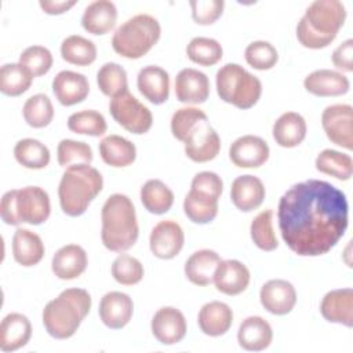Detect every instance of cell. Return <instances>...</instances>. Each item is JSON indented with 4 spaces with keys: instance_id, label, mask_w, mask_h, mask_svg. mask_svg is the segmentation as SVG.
I'll return each instance as SVG.
<instances>
[{
    "instance_id": "11",
    "label": "cell",
    "mask_w": 353,
    "mask_h": 353,
    "mask_svg": "<svg viewBox=\"0 0 353 353\" xmlns=\"http://www.w3.org/2000/svg\"><path fill=\"white\" fill-rule=\"evenodd\" d=\"M185 153L194 163L214 160L221 150V139L208 120L200 121L185 139Z\"/></svg>"
},
{
    "instance_id": "43",
    "label": "cell",
    "mask_w": 353,
    "mask_h": 353,
    "mask_svg": "<svg viewBox=\"0 0 353 353\" xmlns=\"http://www.w3.org/2000/svg\"><path fill=\"white\" fill-rule=\"evenodd\" d=\"M68 128L74 134L101 137L106 132L108 124L105 117L97 110H80L69 116Z\"/></svg>"
},
{
    "instance_id": "19",
    "label": "cell",
    "mask_w": 353,
    "mask_h": 353,
    "mask_svg": "<svg viewBox=\"0 0 353 353\" xmlns=\"http://www.w3.org/2000/svg\"><path fill=\"white\" fill-rule=\"evenodd\" d=\"M52 91L61 105L72 106L87 98L90 84L87 77L81 73L61 70L52 80Z\"/></svg>"
},
{
    "instance_id": "45",
    "label": "cell",
    "mask_w": 353,
    "mask_h": 353,
    "mask_svg": "<svg viewBox=\"0 0 353 353\" xmlns=\"http://www.w3.org/2000/svg\"><path fill=\"white\" fill-rule=\"evenodd\" d=\"M112 276L119 284L134 285L143 279V266L137 258L120 254L112 263Z\"/></svg>"
},
{
    "instance_id": "14",
    "label": "cell",
    "mask_w": 353,
    "mask_h": 353,
    "mask_svg": "<svg viewBox=\"0 0 353 353\" xmlns=\"http://www.w3.org/2000/svg\"><path fill=\"white\" fill-rule=\"evenodd\" d=\"M269 146L261 137L243 135L229 148V157L236 167L258 168L269 159Z\"/></svg>"
},
{
    "instance_id": "50",
    "label": "cell",
    "mask_w": 353,
    "mask_h": 353,
    "mask_svg": "<svg viewBox=\"0 0 353 353\" xmlns=\"http://www.w3.org/2000/svg\"><path fill=\"white\" fill-rule=\"evenodd\" d=\"M189 4L193 21L199 25L214 23L222 15L225 7L222 0H192Z\"/></svg>"
},
{
    "instance_id": "23",
    "label": "cell",
    "mask_w": 353,
    "mask_h": 353,
    "mask_svg": "<svg viewBox=\"0 0 353 353\" xmlns=\"http://www.w3.org/2000/svg\"><path fill=\"white\" fill-rule=\"evenodd\" d=\"M137 85L139 92L153 105H161L170 95V76L156 65L145 66L139 70Z\"/></svg>"
},
{
    "instance_id": "52",
    "label": "cell",
    "mask_w": 353,
    "mask_h": 353,
    "mask_svg": "<svg viewBox=\"0 0 353 353\" xmlns=\"http://www.w3.org/2000/svg\"><path fill=\"white\" fill-rule=\"evenodd\" d=\"M76 4L74 0L72 1H54V0H40L39 6L46 14L50 15H59L70 10Z\"/></svg>"
},
{
    "instance_id": "28",
    "label": "cell",
    "mask_w": 353,
    "mask_h": 353,
    "mask_svg": "<svg viewBox=\"0 0 353 353\" xmlns=\"http://www.w3.org/2000/svg\"><path fill=\"white\" fill-rule=\"evenodd\" d=\"M200 330L208 336H221L229 331L233 323V312L229 305L219 301H212L199 312L197 316Z\"/></svg>"
},
{
    "instance_id": "12",
    "label": "cell",
    "mask_w": 353,
    "mask_h": 353,
    "mask_svg": "<svg viewBox=\"0 0 353 353\" xmlns=\"http://www.w3.org/2000/svg\"><path fill=\"white\" fill-rule=\"evenodd\" d=\"M185 243V234L181 225L172 219L160 221L150 232L149 247L154 256L160 259L175 258Z\"/></svg>"
},
{
    "instance_id": "51",
    "label": "cell",
    "mask_w": 353,
    "mask_h": 353,
    "mask_svg": "<svg viewBox=\"0 0 353 353\" xmlns=\"http://www.w3.org/2000/svg\"><path fill=\"white\" fill-rule=\"evenodd\" d=\"M353 40L347 39L341 43L332 52V63L343 72H353Z\"/></svg>"
},
{
    "instance_id": "31",
    "label": "cell",
    "mask_w": 353,
    "mask_h": 353,
    "mask_svg": "<svg viewBox=\"0 0 353 353\" xmlns=\"http://www.w3.org/2000/svg\"><path fill=\"white\" fill-rule=\"evenodd\" d=\"M272 134L281 148H295L306 137V121L296 112H285L274 121Z\"/></svg>"
},
{
    "instance_id": "6",
    "label": "cell",
    "mask_w": 353,
    "mask_h": 353,
    "mask_svg": "<svg viewBox=\"0 0 353 353\" xmlns=\"http://www.w3.org/2000/svg\"><path fill=\"white\" fill-rule=\"evenodd\" d=\"M50 212L51 204L48 193L40 186L12 189L6 192L1 197L0 215L7 225H40L48 219Z\"/></svg>"
},
{
    "instance_id": "5",
    "label": "cell",
    "mask_w": 353,
    "mask_h": 353,
    "mask_svg": "<svg viewBox=\"0 0 353 353\" xmlns=\"http://www.w3.org/2000/svg\"><path fill=\"white\" fill-rule=\"evenodd\" d=\"M103 179L101 172L90 164H74L62 174L58 197L62 211L69 216H80L91 201L101 193Z\"/></svg>"
},
{
    "instance_id": "47",
    "label": "cell",
    "mask_w": 353,
    "mask_h": 353,
    "mask_svg": "<svg viewBox=\"0 0 353 353\" xmlns=\"http://www.w3.org/2000/svg\"><path fill=\"white\" fill-rule=\"evenodd\" d=\"M19 63L33 76L46 74L52 66V54L43 46H30L19 55Z\"/></svg>"
},
{
    "instance_id": "7",
    "label": "cell",
    "mask_w": 353,
    "mask_h": 353,
    "mask_svg": "<svg viewBox=\"0 0 353 353\" xmlns=\"http://www.w3.org/2000/svg\"><path fill=\"white\" fill-rule=\"evenodd\" d=\"M160 34L161 28L154 17L138 14L116 29L112 37V47L127 59H138L153 48Z\"/></svg>"
},
{
    "instance_id": "15",
    "label": "cell",
    "mask_w": 353,
    "mask_h": 353,
    "mask_svg": "<svg viewBox=\"0 0 353 353\" xmlns=\"http://www.w3.org/2000/svg\"><path fill=\"white\" fill-rule=\"evenodd\" d=\"M262 306L272 314H288L296 303V291L294 285L283 279L266 281L259 292Z\"/></svg>"
},
{
    "instance_id": "26",
    "label": "cell",
    "mask_w": 353,
    "mask_h": 353,
    "mask_svg": "<svg viewBox=\"0 0 353 353\" xmlns=\"http://www.w3.org/2000/svg\"><path fill=\"white\" fill-rule=\"evenodd\" d=\"M32 336V324L21 313L7 314L0 325V349L3 352H15L23 347Z\"/></svg>"
},
{
    "instance_id": "17",
    "label": "cell",
    "mask_w": 353,
    "mask_h": 353,
    "mask_svg": "<svg viewBox=\"0 0 353 353\" xmlns=\"http://www.w3.org/2000/svg\"><path fill=\"white\" fill-rule=\"evenodd\" d=\"M175 95L179 102L199 105L210 95V80L205 73L185 68L175 77Z\"/></svg>"
},
{
    "instance_id": "16",
    "label": "cell",
    "mask_w": 353,
    "mask_h": 353,
    "mask_svg": "<svg viewBox=\"0 0 353 353\" xmlns=\"http://www.w3.org/2000/svg\"><path fill=\"white\" fill-rule=\"evenodd\" d=\"M98 313L106 327L120 330L130 323L134 313V302L124 292L110 291L101 298Z\"/></svg>"
},
{
    "instance_id": "24",
    "label": "cell",
    "mask_w": 353,
    "mask_h": 353,
    "mask_svg": "<svg viewBox=\"0 0 353 353\" xmlns=\"http://www.w3.org/2000/svg\"><path fill=\"white\" fill-rule=\"evenodd\" d=\"M305 90L316 97H339L349 91V79L341 72L319 69L307 74L303 80Z\"/></svg>"
},
{
    "instance_id": "32",
    "label": "cell",
    "mask_w": 353,
    "mask_h": 353,
    "mask_svg": "<svg viewBox=\"0 0 353 353\" xmlns=\"http://www.w3.org/2000/svg\"><path fill=\"white\" fill-rule=\"evenodd\" d=\"M99 154L103 163L110 167H127L132 164L137 159L135 145L120 137V135H108L99 142Z\"/></svg>"
},
{
    "instance_id": "35",
    "label": "cell",
    "mask_w": 353,
    "mask_h": 353,
    "mask_svg": "<svg viewBox=\"0 0 353 353\" xmlns=\"http://www.w3.org/2000/svg\"><path fill=\"white\" fill-rule=\"evenodd\" d=\"M14 157L25 168L41 170L50 163V150L40 141L25 138L17 142L14 148Z\"/></svg>"
},
{
    "instance_id": "30",
    "label": "cell",
    "mask_w": 353,
    "mask_h": 353,
    "mask_svg": "<svg viewBox=\"0 0 353 353\" xmlns=\"http://www.w3.org/2000/svg\"><path fill=\"white\" fill-rule=\"evenodd\" d=\"M44 244L39 234L29 229H17L12 237V255L22 266H34L44 256Z\"/></svg>"
},
{
    "instance_id": "20",
    "label": "cell",
    "mask_w": 353,
    "mask_h": 353,
    "mask_svg": "<svg viewBox=\"0 0 353 353\" xmlns=\"http://www.w3.org/2000/svg\"><path fill=\"white\" fill-rule=\"evenodd\" d=\"M321 316L330 323L353 325V290L338 288L327 292L320 303Z\"/></svg>"
},
{
    "instance_id": "1",
    "label": "cell",
    "mask_w": 353,
    "mask_h": 353,
    "mask_svg": "<svg viewBox=\"0 0 353 353\" xmlns=\"http://www.w3.org/2000/svg\"><path fill=\"white\" fill-rule=\"evenodd\" d=\"M283 240L299 256L327 254L347 229L345 193L327 181L307 179L291 186L279 201Z\"/></svg>"
},
{
    "instance_id": "10",
    "label": "cell",
    "mask_w": 353,
    "mask_h": 353,
    "mask_svg": "<svg viewBox=\"0 0 353 353\" xmlns=\"http://www.w3.org/2000/svg\"><path fill=\"white\" fill-rule=\"evenodd\" d=\"M321 125L332 143L347 150L353 149V109L350 105L327 106L321 114Z\"/></svg>"
},
{
    "instance_id": "42",
    "label": "cell",
    "mask_w": 353,
    "mask_h": 353,
    "mask_svg": "<svg viewBox=\"0 0 353 353\" xmlns=\"http://www.w3.org/2000/svg\"><path fill=\"white\" fill-rule=\"evenodd\" d=\"M251 239L254 244L262 251H273L279 247L277 237L273 230V211H261L251 222Z\"/></svg>"
},
{
    "instance_id": "34",
    "label": "cell",
    "mask_w": 353,
    "mask_h": 353,
    "mask_svg": "<svg viewBox=\"0 0 353 353\" xmlns=\"http://www.w3.org/2000/svg\"><path fill=\"white\" fill-rule=\"evenodd\" d=\"M62 59L77 66H88L97 59L95 44L79 34L68 36L61 44Z\"/></svg>"
},
{
    "instance_id": "39",
    "label": "cell",
    "mask_w": 353,
    "mask_h": 353,
    "mask_svg": "<svg viewBox=\"0 0 353 353\" xmlns=\"http://www.w3.org/2000/svg\"><path fill=\"white\" fill-rule=\"evenodd\" d=\"M183 211L186 216L194 223H210L218 214V200L189 190L183 200Z\"/></svg>"
},
{
    "instance_id": "41",
    "label": "cell",
    "mask_w": 353,
    "mask_h": 353,
    "mask_svg": "<svg viewBox=\"0 0 353 353\" xmlns=\"http://www.w3.org/2000/svg\"><path fill=\"white\" fill-rule=\"evenodd\" d=\"M23 119L33 128L47 127L54 117V108L46 94H36L23 103Z\"/></svg>"
},
{
    "instance_id": "40",
    "label": "cell",
    "mask_w": 353,
    "mask_h": 353,
    "mask_svg": "<svg viewBox=\"0 0 353 353\" xmlns=\"http://www.w3.org/2000/svg\"><path fill=\"white\" fill-rule=\"evenodd\" d=\"M222 46L210 37H194L186 47L188 58L201 66H212L222 59Z\"/></svg>"
},
{
    "instance_id": "48",
    "label": "cell",
    "mask_w": 353,
    "mask_h": 353,
    "mask_svg": "<svg viewBox=\"0 0 353 353\" xmlns=\"http://www.w3.org/2000/svg\"><path fill=\"white\" fill-rule=\"evenodd\" d=\"M203 120H208L203 110L197 108H181L171 117V132L174 138L185 142L190 131Z\"/></svg>"
},
{
    "instance_id": "37",
    "label": "cell",
    "mask_w": 353,
    "mask_h": 353,
    "mask_svg": "<svg viewBox=\"0 0 353 353\" xmlns=\"http://www.w3.org/2000/svg\"><path fill=\"white\" fill-rule=\"evenodd\" d=\"M33 79L21 63H4L0 69V91L8 97H18L29 90Z\"/></svg>"
},
{
    "instance_id": "2",
    "label": "cell",
    "mask_w": 353,
    "mask_h": 353,
    "mask_svg": "<svg viewBox=\"0 0 353 353\" xmlns=\"http://www.w3.org/2000/svg\"><path fill=\"white\" fill-rule=\"evenodd\" d=\"M346 19V8L339 0H316L296 25L299 43L312 50L330 46Z\"/></svg>"
},
{
    "instance_id": "4",
    "label": "cell",
    "mask_w": 353,
    "mask_h": 353,
    "mask_svg": "<svg viewBox=\"0 0 353 353\" xmlns=\"http://www.w3.org/2000/svg\"><path fill=\"white\" fill-rule=\"evenodd\" d=\"M91 303V295L85 290H63L43 309V324L48 335L55 339L73 336L90 313Z\"/></svg>"
},
{
    "instance_id": "25",
    "label": "cell",
    "mask_w": 353,
    "mask_h": 353,
    "mask_svg": "<svg viewBox=\"0 0 353 353\" xmlns=\"http://www.w3.org/2000/svg\"><path fill=\"white\" fill-rule=\"evenodd\" d=\"M273 339L270 324L261 316H250L244 319L239 327V345L250 352H261L269 347Z\"/></svg>"
},
{
    "instance_id": "38",
    "label": "cell",
    "mask_w": 353,
    "mask_h": 353,
    "mask_svg": "<svg viewBox=\"0 0 353 353\" xmlns=\"http://www.w3.org/2000/svg\"><path fill=\"white\" fill-rule=\"evenodd\" d=\"M97 83L103 95L114 98L128 91L127 72L116 62L103 63L97 73Z\"/></svg>"
},
{
    "instance_id": "49",
    "label": "cell",
    "mask_w": 353,
    "mask_h": 353,
    "mask_svg": "<svg viewBox=\"0 0 353 353\" xmlns=\"http://www.w3.org/2000/svg\"><path fill=\"white\" fill-rule=\"evenodd\" d=\"M222 189H223V182L221 176L211 171L197 172L193 176L192 185H190L192 192L214 200H219L222 194Z\"/></svg>"
},
{
    "instance_id": "46",
    "label": "cell",
    "mask_w": 353,
    "mask_h": 353,
    "mask_svg": "<svg viewBox=\"0 0 353 353\" xmlns=\"http://www.w3.org/2000/svg\"><path fill=\"white\" fill-rule=\"evenodd\" d=\"M244 57L247 63L256 70H269L279 61L277 50L269 41L263 40L248 44L244 51Z\"/></svg>"
},
{
    "instance_id": "27",
    "label": "cell",
    "mask_w": 353,
    "mask_h": 353,
    "mask_svg": "<svg viewBox=\"0 0 353 353\" xmlns=\"http://www.w3.org/2000/svg\"><path fill=\"white\" fill-rule=\"evenodd\" d=\"M117 21V8L113 1L97 0L90 3L81 17V26L91 34L110 32Z\"/></svg>"
},
{
    "instance_id": "44",
    "label": "cell",
    "mask_w": 353,
    "mask_h": 353,
    "mask_svg": "<svg viewBox=\"0 0 353 353\" xmlns=\"http://www.w3.org/2000/svg\"><path fill=\"white\" fill-rule=\"evenodd\" d=\"M57 159L61 167H70L74 164H91L92 149L83 141L62 139L57 148Z\"/></svg>"
},
{
    "instance_id": "8",
    "label": "cell",
    "mask_w": 353,
    "mask_h": 353,
    "mask_svg": "<svg viewBox=\"0 0 353 353\" xmlns=\"http://www.w3.org/2000/svg\"><path fill=\"white\" fill-rule=\"evenodd\" d=\"M219 98L239 109L252 108L261 98L262 83L239 63H226L216 72Z\"/></svg>"
},
{
    "instance_id": "29",
    "label": "cell",
    "mask_w": 353,
    "mask_h": 353,
    "mask_svg": "<svg viewBox=\"0 0 353 353\" xmlns=\"http://www.w3.org/2000/svg\"><path fill=\"white\" fill-rule=\"evenodd\" d=\"M221 256L212 250H199L193 252L185 263V276L196 285L205 287L212 283Z\"/></svg>"
},
{
    "instance_id": "18",
    "label": "cell",
    "mask_w": 353,
    "mask_h": 353,
    "mask_svg": "<svg viewBox=\"0 0 353 353\" xmlns=\"http://www.w3.org/2000/svg\"><path fill=\"white\" fill-rule=\"evenodd\" d=\"M250 279V270L243 262L237 259H226L219 262L212 283L219 292L233 296L245 291Z\"/></svg>"
},
{
    "instance_id": "22",
    "label": "cell",
    "mask_w": 353,
    "mask_h": 353,
    "mask_svg": "<svg viewBox=\"0 0 353 353\" xmlns=\"http://www.w3.org/2000/svg\"><path fill=\"white\" fill-rule=\"evenodd\" d=\"M265 186L262 181L254 175H240L232 182L230 199L240 211L250 212L256 210L265 199Z\"/></svg>"
},
{
    "instance_id": "36",
    "label": "cell",
    "mask_w": 353,
    "mask_h": 353,
    "mask_svg": "<svg viewBox=\"0 0 353 353\" xmlns=\"http://www.w3.org/2000/svg\"><path fill=\"white\" fill-rule=\"evenodd\" d=\"M317 171L331 175L339 181H347L353 172V160L349 154L334 149H324L316 157Z\"/></svg>"
},
{
    "instance_id": "3",
    "label": "cell",
    "mask_w": 353,
    "mask_h": 353,
    "mask_svg": "<svg viewBox=\"0 0 353 353\" xmlns=\"http://www.w3.org/2000/svg\"><path fill=\"white\" fill-rule=\"evenodd\" d=\"M102 244L113 252L130 250L138 240L139 228L135 207L128 196L114 193L109 196L101 211Z\"/></svg>"
},
{
    "instance_id": "21",
    "label": "cell",
    "mask_w": 353,
    "mask_h": 353,
    "mask_svg": "<svg viewBox=\"0 0 353 353\" xmlns=\"http://www.w3.org/2000/svg\"><path fill=\"white\" fill-rule=\"evenodd\" d=\"M87 252L77 244L61 247L52 256V273L61 280H73L81 276L87 269Z\"/></svg>"
},
{
    "instance_id": "9",
    "label": "cell",
    "mask_w": 353,
    "mask_h": 353,
    "mask_svg": "<svg viewBox=\"0 0 353 353\" xmlns=\"http://www.w3.org/2000/svg\"><path fill=\"white\" fill-rule=\"evenodd\" d=\"M109 112L117 124L135 135L148 132L153 124L152 112L130 91H124L112 98L109 102Z\"/></svg>"
},
{
    "instance_id": "13",
    "label": "cell",
    "mask_w": 353,
    "mask_h": 353,
    "mask_svg": "<svg viewBox=\"0 0 353 353\" xmlns=\"http://www.w3.org/2000/svg\"><path fill=\"white\" fill-rule=\"evenodd\" d=\"M150 328L161 345H175L186 335V320L179 309L164 306L154 313Z\"/></svg>"
},
{
    "instance_id": "33",
    "label": "cell",
    "mask_w": 353,
    "mask_h": 353,
    "mask_svg": "<svg viewBox=\"0 0 353 353\" xmlns=\"http://www.w3.org/2000/svg\"><path fill=\"white\" fill-rule=\"evenodd\" d=\"M141 201L150 214L161 215L171 210L174 193L160 179H149L141 188Z\"/></svg>"
}]
</instances>
